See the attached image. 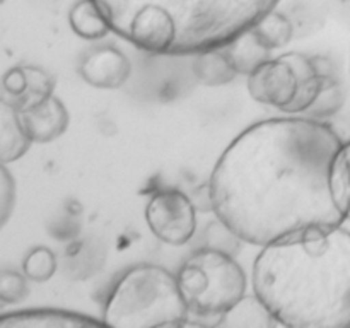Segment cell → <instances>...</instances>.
Returning a JSON list of instances; mask_svg holds the SVG:
<instances>
[{
  "instance_id": "cell-1",
  "label": "cell",
  "mask_w": 350,
  "mask_h": 328,
  "mask_svg": "<svg viewBox=\"0 0 350 328\" xmlns=\"http://www.w3.org/2000/svg\"><path fill=\"white\" fill-rule=\"evenodd\" d=\"M344 142L327 123L270 118L239 133L212 171V210L241 241L267 246L345 217L330 188Z\"/></svg>"
},
{
  "instance_id": "cell-2",
  "label": "cell",
  "mask_w": 350,
  "mask_h": 328,
  "mask_svg": "<svg viewBox=\"0 0 350 328\" xmlns=\"http://www.w3.org/2000/svg\"><path fill=\"white\" fill-rule=\"evenodd\" d=\"M255 296L279 325L350 328V231H310L262 246Z\"/></svg>"
},
{
  "instance_id": "cell-3",
  "label": "cell",
  "mask_w": 350,
  "mask_h": 328,
  "mask_svg": "<svg viewBox=\"0 0 350 328\" xmlns=\"http://www.w3.org/2000/svg\"><path fill=\"white\" fill-rule=\"evenodd\" d=\"M113 33L154 55L226 48L279 0H92Z\"/></svg>"
},
{
  "instance_id": "cell-4",
  "label": "cell",
  "mask_w": 350,
  "mask_h": 328,
  "mask_svg": "<svg viewBox=\"0 0 350 328\" xmlns=\"http://www.w3.org/2000/svg\"><path fill=\"white\" fill-rule=\"evenodd\" d=\"M190 313L178 277L164 266L144 263L118 280L103 321L120 328L183 327Z\"/></svg>"
},
{
  "instance_id": "cell-5",
  "label": "cell",
  "mask_w": 350,
  "mask_h": 328,
  "mask_svg": "<svg viewBox=\"0 0 350 328\" xmlns=\"http://www.w3.org/2000/svg\"><path fill=\"white\" fill-rule=\"evenodd\" d=\"M181 292L197 316H222L246 296L245 270L229 253L197 249L178 273Z\"/></svg>"
},
{
  "instance_id": "cell-6",
  "label": "cell",
  "mask_w": 350,
  "mask_h": 328,
  "mask_svg": "<svg viewBox=\"0 0 350 328\" xmlns=\"http://www.w3.org/2000/svg\"><path fill=\"white\" fill-rule=\"evenodd\" d=\"M150 232L171 246L187 245L197 231V207L180 190H159L146 207Z\"/></svg>"
},
{
  "instance_id": "cell-7",
  "label": "cell",
  "mask_w": 350,
  "mask_h": 328,
  "mask_svg": "<svg viewBox=\"0 0 350 328\" xmlns=\"http://www.w3.org/2000/svg\"><path fill=\"white\" fill-rule=\"evenodd\" d=\"M299 74L286 57L270 58L248 75V92L256 102L284 109L294 101L299 89Z\"/></svg>"
},
{
  "instance_id": "cell-8",
  "label": "cell",
  "mask_w": 350,
  "mask_h": 328,
  "mask_svg": "<svg viewBox=\"0 0 350 328\" xmlns=\"http://www.w3.org/2000/svg\"><path fill=\"white\" fill-rule=\"evenodd\" d=\"M24 126L31 140L38 144H48L65 133L70 122L64 102L53 94L41 96L36 102L21 111Z\"/></svg>"
},
{
  "instance_id": "cell-9",
  "label": "cell",
  "mask_w": 350,
  "mask_h": 328,
  "mask_svg": "<svg viewBox=\"0 0 350 328\" xmlns=\"http://www.w3.org/2000/svg\"><path fill=\"white\" fill-rule=\"evenodd\" d=\"M81 75L98 89H118L126 84L132 64L118 48L105 46L91 51L81 64Z\"/></svg>"
},
{
  "instance_id": "cell-10",
  "label": "cell",
  "mask_w": 350,
  "mask_h": 328,
  "mask_svg": "<svg viewBox=\"0 0 350 328\" xmlns=\"http://www.w3.org/2000/svg\"><path fill=\"white\" fill-rule=\"evenodd\" d=\"M103 325L106 323L98 318L60 308H31L0 318V328H89Z\"/></svg>"
},
{
  "instance_id": "cell-11",
  "label": "cell",
  "mask_w": 350,
  "mask_h": 328,
  "mask_svg": "<svg viewBox=\"0 0 350 328\" xmlns=\"http://www.w3.org/2000/svg\"><path fill=\"white\" fill-rule=\"evenodd\" d=\"M31 137L16 106L0 101V161L3 164L21 159L31 146Z\"/></svg>"
},
{
  "instance_id": "cell-12",
  "label": "cell",
  "mask_w": 350,
  "mask_h": 328,
  "mask_svg": "<svg viewBox=\"0 0 350 328\" xmlns=\"http://www.w3.org/2000/svg\"><path fill=\"white\" fill-rule=\"evenodd\" d=\"M226 48H228V55L234 65L236 72L245 75H250L263 62L270 60V53H272V50L260 40L253 27L245 31L241 36L236 38Z\"/></svg>"
},
{
  "instance_id": "cell-13",
  "label": "cell",
  "mask_w": 350,
  "mask_h": 328,
  "mask_svg": "<svg viewBox=\"0 0 350 328\" xmlns=\"http://www.w3.org/2000/svg\"><path fill=\"white\" fill-rule=\"evenodd\" d=\"M193 72L205 85L229 84L238 75L228 51H222V48L198 53L193 62Z\"/></svg>"
},
{
  "instance_id": "cell-14",
  "label": "cell",
  "mask_w": 350,
  "mask_h": 328,
  "mask_svg": "<svg viewBox=\"0 0 350 328\" xmlns=\"http://www.w3.org/2000/svg\"><path fill=\"white\" fill-rule=\"evenodd\" d=\"M72 31L84 40H101L111 31L108 20L92 0H81L68 14Z\"/></svg>"
},
{
  "instance_id": "cell-15",
  "label": "cell",
  "mask_w": 350,
  "mask_h": 328,
  "mask_svg": "<svg viewBox=\"0 0 350 328\" xmlns=\"http://www.w3.org/2000/svg\"><path fill=\"white\" fill-rule=\"evenodd\" d=\"M279 321L272 316L258 297L245 296L221 316V327H273Z\"/></svg>"
},
{
  "instance_id": "cell-16",
  "label": "cell",
  "mask_w": 350,
  "mask_h": 328,
  "mask_svg": "<svg viewBox=\"0 0 350 328\" xmlns=\"http://www.w3.org/2000/svg\"><path fill=\"white\" fill-rule=\"evenodd\" d=\"M332 197L345 221H350V140L342 146L330 173Z\"/></svg>"
},
{
  "instance_id": "cell-17",
  "label": "cell",
  "mask_w": 350,
  "mask_h": 328,
  "mask_svg": "<svg viewBox=\"0 0 350 328\" xmlns=\"http://www.w3.org/2000/svg\"><path fill=\"white\" fill-rule=\"evenodd\" d=\"M253 31L258 34L260 40L270 50L286 46L291 41V38H293V24H291V20L280 12H275V10H272L262 20H258L253 26Z\"/></svg>"
},
{
  "instance_id": "cell-18",
  "label": "cell",
  "mask_w": 350,
  "mask_h": 328,
  "mask_svg": "<svg viewBox=\"0 0 350 328\" xmlns=\"http://www.w3.org/2000/svg\"><path fill=\"white\" fill-rule=\"evenodd\" d=\"M23 272L34 282H46L57 272V256L46 246H36L24 258Z\"/></svg>"
},
{
  "instance_id": "cell-19",
  "label": "cell",
  "mask_w": 350,
  "mask_h": 328,
  "mask_svg": "<svg viewBox=\"0 0 350 328\" xmlns=\"http://www.w3.org/2000/svg\"><path fill=\"white\" fill-rule=\"evenodd\" d=\"M342 105H344V92H342L340 84L334 75H327L320 96L310 108V111L317 116H330L337 113Z\"/></svg>"
},
{
  "instance_id": "cell-20",
  "label": "cell",
  "mask_w": 350,
  "mask_h": 328,
  "mask_svg": "<svg viewBox=\"0 0 350 328\" xmlns=\"http://www.w3.org/2000/svg\"><path fill=\"white\" fill-rule=\"evenodd\" d=\"M26 279V275L3 270L2 275H0V301L7 304L23 301L27 294Z\"/></svg>"
},
{
  "instance_id": "cell-21",
  "label": "cell",
  "mask_w": 350,
  "mask_h": 328,
  "mask_svg": "<svg viewBox=\"0 0 350 328\" xmlns=\"http://www.w3.org/2000/svg\"><path fill=\"white\" fill-rule=\"evenodd\" d=\"M14 205H16V181L5 164L2 163V167H0V222H2V228H5V224L9 222Z\"/></svg>"
},
{
  "instance_id": "cell-22",
  "label": "cell",
  "mask_w": 350,
  "mask_h": 328,
  "mask_svg": "<svg viewBox=\"0 0 350 328\" xmlns=\"http://www.w3.org/2000/svg\"><path fill=\"white\" fill-rule=\"evenodd\" d=\"M3 87L14 96H23L29 89L27 85V74L24 68H10L3 77Z\"/></svg>"
}]
</instances>
